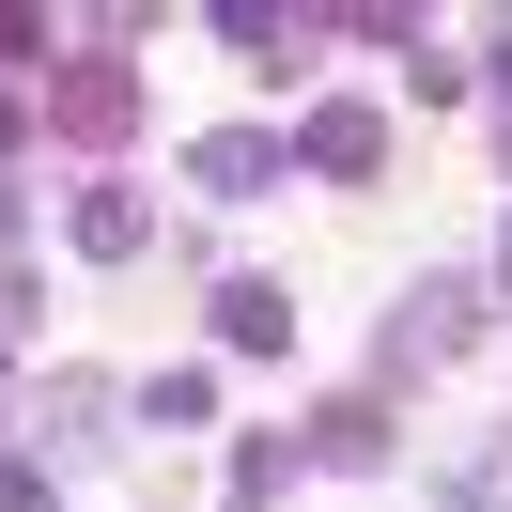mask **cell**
I'll list each match as a JSON object with an SVG mask.
<instances>
[{"label": "cell", "instance_id": "obj_1", "mask_svg": "<svg viewBox=\"0 0 512 512\" xmlns=\"http://www.w3.org/2000/svg\"><path fill=\"white\" fill-rule=\"evenodd\" d=\"M466 342H481V280H419L404 326H388V373H435V357H466Z\"/></svg>", "mask_w": 512, "mask_h": 512}, {"label": "cell", "instance_id": "obj_4", "mask_svg": "<svg viewBox=\"0 0 512 512\" xmlns=\"http://www.w3.org/2000/svg\"><path fill=\"white\" fill-rule=\"evenodd\" d=\"M295 156H311L326 187H373V156H388V125H373V109H311V125H295Z\"/></svg>", "mask_w": 512, "mask_h": 512}, {"label": "cell", "instance_id": "obj_5", "mask_svg": "<svg viewBox=\"0 0 512 512\" xmlns=\"http://www.w3.org/2000/svg\"><path fill=\"white\" fill-rule=\"evenodd\" d=\"M140 233H156V202H140V187H78V249H94V264H125Z\"/></svg>", "mask_w": 512, "mask_h": 512}, {"label": "cell", "instance_id": "obj_8", "mask_svg": "<svg viewBox=\"0 0 512 512\" xmlns=\"http://www.w3.org/2000/svg\"><path fill=\"white\" fill-rule=\"evenodd\" d=\"M311 450H326V466H373L388 419H373V404H326V419H311Z\"/></svg>", "mask_w": 512, "mask_h": 512}, {"label": "cell", "instance_id": "obj_10", "mask_svg": "<svg viewBox=\"0 0 512 512\" xmlns=\"http://www.w3.org/2000/svg\"><path fill=\"white\" fill-rule=\"evenodd\" d=\"M497 264H512V233H497Z\"/></svg>", "mask_w": 512, "mask_h": 512}, {"label": "cell", "instance_id": "obj_3", "mask_svg": "<svg viewBox=\"0 0 512 512\" xmlns=\"http://www.w3.org/2000/svg\"><path fill=\"white\" fill-rule=\"evenodd\" d=\"M202 187H218V202H264V187H280V171H295V140H264V125H218V140H202Z\"/></svg>", "mask_w": 512, "mask_h": 512}, {"label": "cell", "instance_id": "obj_2", "mask_svg": "<svg viewBox=\"0 0 512 512\" xmlns=\"http://www.w3.org/2000/svg\"><path fill=\"white\" fill-rule=\"evenodd\" d=\"M47 109H63V140H125V125H140V78H125V63H63Z\"/></svg>", "mask_w": 512, "mask_h": 512}, {"label": "cell", "instance_id": "obj_9", "mask_svg": "<svg viewBox=\"0 0 512 512\" xmlns=\"http://www.w3.org/2000/svg\"><path fill=\"white\" fill-rule=\"evenodd\" d=\"M0 512H47V481H32V466H0Z\"/></svg>", "mask_w": 512, "mask_h": 512}, {"label": "cell", "instance_id": "obj_7", "mask_svg": "<svg viewBox=\"0 0 512 512\" xmlns=\"http://www.w3.org/2000/svg\"><path fill=\"white\" fill-rule=\"evenodd\" d=\"M218 326L264 357V342H295V295H280V280H233V295H218Z\"/></svg>", "mask_w": 512, "mask_h": 512}, {"label": "cell", "instance_id": "obj_6", "mask_svg": "<svg viewBox=\"0 0 512 512\" xmlns=\"http://www.w3.org/2000/svg\"><path fill=\"white\" fill-rule=\"evenodd\" d=\"M32 435H47V450H94V435H109V388H94V373H63V388L32 404Z\"/></svg>", "mask_w": 512, "mask_h": 512}]
</instances>
